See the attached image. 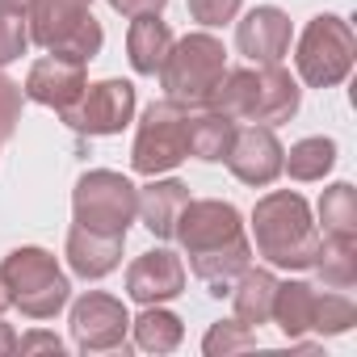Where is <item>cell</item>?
<instances>
[{
  "label": "cell",
  "mask_w": 357,
  "mask_h": 357,
  "mask_svg": "<svg viewBox=\"0 0 357 357\" xmlns=\"http://www.w3.org/2000/svg\"><path fill=\"white\" fill-rule=\"evenodd\" d=\"M172 236L181 240V248L190 252V269L211 286L215 298L231 294L236 278L252 261V244L244 240L240 211L231 202H219V198L185 202V211H181V219H176Z\"/></svg>",
  "instance_id": "6da1fadb"
},
{
  "label": "cell",
  "mask_w": 357,
  "mask_h": 357,
  "mask_svg": "<svg viewBox=\"0 0 357 357\" xmlns=\"http://www.w3.org/2000/svg\"><path fill=\"white\" fill-rule=\"evenodd\" d=\"M298 84L286 68L278 63H257V68H240V72H227L219 80V89L211 93L206 109H219L227 118H244V122H290L298 114Z\"/></svg>",
  "instance_id": "7a4b0ae2"
},
{
  "label": "cell",
  "mask_w": 357,
  "mask_h": 357,
  "mask_svg": "<svg viewBox=\"0 0 357 357\" xmlns=\"http://www.w3.org/2000/svg\"><path fill=\"white\" fill-rule=\"evenodd\" d=\"M252 236H257V252L282 269H311V261L319 252V231L311 223V206L290 190L265 194L257 202Z\"/></svg>",
  "instance_id": "3957f363"
},
{
  "label": "cell",
  "mask_w": 357,
  "mask_h": 357,
  "mask_svg": "<svg viewBox=\"0 0 357 357\" xmlns=\"http://www.w3.org/2000/svg\"><path fill=\"white\" fill-rule=\"evenodd\" d=\"M227 76V51L215 34H185L181 43H172L160 68L164 93L176 105H198L206 109L211 93L219 89V80Z\"/></svg>",
  "instance_id": "277c9868"
},
{
  "label": "cell",
  "mask_w": 357,
  "mask_h": 357,
  "mask_svg": "<svg viewBox=\"0 0 357 357\" xmlns=\"http://www.w3.org/2000/svg\"><path fill=\"white\" fill-rule=\"evenodd\" d=\"M93 0H34L26 9L30 17V43H38L51 55H68L76 63L97 59L105 34L101 22L89 13Z\"/></svg>",
  "instance_id": "5b68a950"
},
{
  "label": "cell",
  "mask_w": 357,
  "mask_h": 357,
  "mask_svg": "<svg viewBox=\"0 0 357 357\" xmlns=\"http://www.w3.org/2000/svg\"><path fill=\"white\" fill-rule=\"evenodd\" d=\"M0 286H5L9 303L22 307L30 319H51L55 311H63L72 294L63 269L47 248H13L0 261Z\"/></svg>",
  "instance_id": "8992f818"
},
{
  "label": "cell",
  "mask_w": 357,
  "mask_h": 357,
  "mask_svg": "<svg viewBox=\"0 0 357 357\" xmlns=\"http://www.w3.org/2000/svg\"><path fill=\"white\" fill-rule=\"evenodd\" d=\"M72 211H76V223L89 227V231L126 236V227H130L135 215H139V190L126 181L122 172L93 168V172H84L80 181H76Z\"/></svg>",
  "instance_id": "52a82bcc"
},
{
  "label": "cell",
  "mask_w": 357,
  "mask_h": 357,
  "mask_svg": "<svg viewBox=\"0 0 357 357\" xmlns=\"http://www.w3.org/2000/svg\"><path fill=\"white\" fill-rule=\"evenodd\" d=\"M353 55H357V38H353L349 22L336 17V13H319V17L307 22L294 63H298V76L311 89H332L349 76Z\"/></svg>",
  "instance_id": "ba28073f"
},
{
  "label": "cell",
  "mask_w": 357,
  "mask_h": 357,
  "mask_svg": "<svg viewBox=\"0 0 357 357\" xmlns=\"http://www.w3.org/2000/svg\"><path fill=\"white\" fill-rule=\"evenodd\" d=\"M185 122H190L185 105L151 101L143 109V122H139V135H135V147H130V168L143 172V176H160V172L176 168L190 155Z\"/></svg>",
  "instance_id": "9c48e42d"
},
{
  "label": "cell",
  "mask_w": 357,
  "mask_h": 357,
  "mask_svg": "<svg viewBox=\"0 0 357 357\" xmlns=\"http://www.w3.org/2000/svg\"><path fill=\"white\" fill-rule=\"evenodd\" d=\"M130 118H135V89L126 80L84 84L76 105L63 109V122L80 135H118Z\"/></svg>",
  "instance_id": "30bf717a"
},
{
  "label": "cell",
  "mask_w": 357,
  "mask_h": 357,
  "mask_svg": "<svg viewBox=\"0 0 357 357\" xmlns=\"http://www.w3.org/2000/svg\"><path fill=\"white\" fill-rule=\"evenodd\" d=\"M126 332H130V315L118 298L109 294H84L72 307V340L84 353H109V349H126Z\"/></svg>",
  "instance_id": "8fae6325"
},
{
  "label": "cell",
  "mask_w": 357,
  "mask_h": 357,
  "mask_svg": "<svg viewBox=\"0 0 357 357\" xmlns=\"http://www.w3.org/2000/svg\"><path fill=\"white\" fill-rule=\"evenodd\" d=\"M185 290V265L176 252L168 248H151L143 252L130 269H126V294L143 307H155V303H168Z\"/></svg>",
  "instance_id": "7c38bea8"
},
{
  "label": "cell",
  "mask_w": 357,
  "mask_h": 357,
  "mask_svg": "<svg viewBox=\"0 0 357 357\" xmlns=\"http://www.w3.org/2000/svg\"><path fill=\"white\" fill-rule=\"evenodd\" d=\"M282 155L286 151L269 126H248V130H236V143L227 151V168L244 185H269L282 172Z\"/></svg>",
  "instance_id": "4fadbf2b"
},
{
  "label": "cell",
  "mask_w": 357,
  "mask_h": 357,
  "mask_svg": "<svg viewBox=\"0 0 357 357\" xmlns=\"http://www.w3.org/2000/svg\"><path fill=\"white\" fill-rule=\"evenodd\" d=\"M80 93H84V63H76L68 55H47L26 76V97L47 109H59V114L68 105H76Z\"/></svg>",
  "instance_id": "5bb4252c"
},
{
  "label": "cell",
  "mask_w": 357,
  "mask_h": 357,
  "mask_svg": "<svg viewBox=\"0 0 357 357\" xmlns=\"http://www.w3.org/2000/svg\"><path fill=\"white\" fill-rule=\"evenodd\" d=\"M236 47L244 59L252 63H278L290 51V17L273 5L252 9L240 26H236Z\"/></svg>",
  "instance_id": "9a60e30c"
},
{
  "label": "cell",
  "mask_w": 357,
  "mask_h": 357,
  "mask_svg": "<svg viewBox=\"0 0 357 357\" xmlns=\"http://www.w3.org/2000/svg\"><path fill=\"white\" fill-rule=\"evenodd\" d=\"M122 240L126 236H101V231H89L76 223L68 231V265L80 278H105L122 261Z\"/></svg>",
  "instance_id": "2e32d148"
},
{
  "label": "cell",
  "mask_w": 357,
  "mask_h": 357,
  "mask_svg": "<svg viewBox=\"0 0 357 357\" xmlns=\"http://www.w3.org/2000/svg\"><path fill=\"white\" fill-rule=\"evenodd\" d=\"M190 202V185L181 181H151L147 190H139V215H143V227L155 236V240H168L176 231V219H181Z\"/></svg>",
  "instance_id": "e0dca14e"
},
{
  "label": "cell",
  "mask_w": 357,
  "mask_h": 357,
  "mask_svg": "<svg viewBox=\"0 0 357 357\" xmlns=\"http://www.w3.org/2000/svg\"><path fill=\"white\" fill-rule=\"evenodd\" d=\"M172 47V30L160 13H143L130 22V34H126V55H130V68L139 76H155L164 68V55Z\"/></svg>",
  "instance_id": "ac0fdd59"
},
{
  "label": "cell",
  "mask_w": 357,
  "mask_h": 357,
  "mask_svg": "<svg viewBox=\"0 0 357 357\" xmlns=\"http://www.w3.org/2000/svg\"><path fill=\"white\" fill-rule=\"evenodd\" d=\"M273 294H278V278L269 269H244L231 286V303H236V319L244 328H261L273 315Z\"/></svg>",
  "instance_id": "d6986e66"
},
{
  "label": "cell",
  "mask_w": 357,
  "mask_h": 357,
  "mask_svg": "<svg viewBox=\"0 0 357 357\" xmlns=\"http://www.w3.org/2000/svg\"><path fill=\"white\" fill-rule=\"evenodd\" d=\"M236 130H240L236 118H227V114H219V109H202L198 118L185 122L190 155H198V160H206V164L227 160V151H231V143H236Z\"/></svg>",
  "instance_id": "ffe728a7"
},
{
  "label": "cell",
  "mask_w": 357,
  "mask_h": 357,
  "mask_svg": "<svg viewBox=\"0 0 357 357\" xmlns=\"http://www.w3.org/2000/svg\"><path fill=\"white\" fill-rule=\"evenodd\" d=\"M315 286H307V282H278V294H273V315L269 319H278V328L290 336V340H298L303 332H311V319H315Z\"/></svg>",
  "instance_id": "44dd1931"
},
{
  "label": "cell",
  "mask_w": 357,
  "mask_h": 357,
  "mask_svg": "<svg viewBox=\"0 0 357 357\" xmlns=\"http://www.w3.org/2000/svg\"><path fill=\"white\" fill-rule=\"evenodd\" d=\"M319 219H324V236L328 240H357V190L349 181L324 190Z\"/></svg>",
  "instance_id": "7402d4cb"
},
{
  "label": "cell",
  "mask_w": 357,
  "mask_h": 357,
  "mask_svg": "<svg viewBox=\"0 0 357 357\" xmlns=\"http://www.w3.org/2000/svg\"><path fill=\"white\" fill-rule=\"evenodd\" d=\"M130 328H135V344L147 349V353H172L176 344H181V336H185L181 319H176L172 311H160V303L147 307L139 319H130Z\"/></svg>",
  "instance_id": "603a6c76"
},
{
  "label": "cell",
  "mask_w": 357,
  "mask_h": 357,
  "mask_svg": "<svg viewBox=\"0 0 357 357\" xmlns=\"http://www.w3.org/2000/svg\"><path fill=\"white\" fill-rule=\"evenodd\" d=\"M311 269H319L328 290H349L357 282V240H324Z\"/></svg>",
  "instance_id": "cb8c5ba5"
},
{
  "label": "cell",
  "mask_w": 357,
  "mask_h": 357,
  "mask_svg": "<svg viewBox=\"0 0 357 357\" xmlns=\"http://www.w3.org/2000/svg\"><path fill=\"white\" fill-rule=\"evenodd\" d=\"M336 164V143L332 139H303L290 147V155H282V168L294 181H324V172Z\"/></svg>",
  "instance_id": "d4e9b609"
},
{
  "label": "cell",
  "mask_w": 357,
  "mask_h": 357,
  "mask_svg": "<svg viewBox=\"0 0 357 357\" xmlns=\"http://www.w3.org/2000/svg\"><path fill=\"white\" fill-rule=\"evenodd\" d=\"M353 324H357V307H353V298H349L344 290L315 294V319H311V328H315L319 336H340V332H349Z\"/></svg>",
  "instance_id": "484cf974"
},
{
  "label": "cell",
  "mask_w": 357,
  "mask_h": 357,
  "mask_svg": "<svg viewBox=\"0 0 357 357\" xmlns=\"http://www.w3.org/2000/svg\"><path fill=\"white\" fill-rule=\"evenodd\" d=\"M26 47H30V17H26V9L0 0V68L22 59Z\"/></svg>",
  "instance_id": "4316f807"
},
{
  "label": "cell",
  "mask_w": 357,
  "mask_h": 357,
  "mask_svg": "<svg viewBox=\"0 0 357 357\" xmlns=\"http://www.w3.org/2000/svg\"><path fill=\"white\" fill-rule=\"evenodd\" d=\"M252 344H257V336H252V328H244L240 319H231V324H215V328L206 332V340H202V349H206L211 357L244 353V349H252Z\"/></svg>",
  "instance_id": "83f0119b"
},
{
  "label": "cell",
  "mask_w": 357,
  "mask_h": 357,
  "mask_svg": "<svg viewBox=\"0 0 357 357\" xmlns=\"http://www.w3.org/2000/svg\"><path fill=\"white\" fill-rule=\"evenodd\" d=\"M17 122H22V89L0 72V143L13 139Z\"/></svg>",
  "instance_id": "f1b7e54d"
},
{
  "label": "cell",
  "mask_w": 357,
  "mask_h": 357,
  "mask_svg": "<svg viewBox=\"0 0 357 357\" xmlns=\"http://www.w3.org/2000/svg\"><path fill=\"white\" fill-rule=\"evenodd\" d=\"M236 13H240V0H190V17L202 22L206 30L236 22Z\"/></svg>",
  "instance_id": "f546056e"
},
{
  "label": "cell",
  "mask_w": 357,
  "mask_h": 357,
  "mask_svg": "<svg viewBox=\"0 0 357 357\" xmlns=\"http://www.w3.org/2000/svg\"><path fill=\"white\" fill-rule=\"evenodd\" d=\"M17 349H22V353H59L63 340H59L55 332H30V336L17 340Z\"/></svg>",
  "instance_id": "4dcf8cb0"
},
{
  "label": "cell",
  "mask_w": 357,
  "mask_h": 357,
  "mask_svg": "<svg viewBox=\"0 0 357 357\" xmlns=\"http://www.w3.org/2000/svg\"><path fill=\"white\" fill-rule=\"evenodd\" d=\"M109 5H114L122 17H143V13H160L168 0H109Z\"/></svg>",
  "instance_id": "1f68e13d"
},
{
  "label": "cell",
  "mask_w": 357,
  "mask_h": 357,
  "mask_svg": "<svg viewBox=\"0 0 357 357\" xmlns=\"http://www.w3.org/2000/svg\"><path fill=\"white\" fill-rule=\"evenodd\" d=\"M17 349V336H13V328L9 324H0V353H13Z\"/></svg>",
  "instance_id": "d6a6232c"
},
{
  "label": "cell",
  "mask_w": 357,
  "mask_h": 357,
  "mask_svg": "<svg viewBox=\"0 0 357 357\" xmlns=\"http://www.w3.org/2000/svg\"><path fill=\"white\" fill-rule=\"evenodd\" d=\"M5 5H17V9H30V5H34V0H5Z\"/></svg>",
  "instance_id": "836d02e7"
},
{
  "label": "cell",
  "mask_w": 357,
  "mask_h": 357,
  "mask_svg": "<svg viewBox=\"0 0 357 357\" xmlns=\"http://www.w3.org/2000/svg\"><path fill=\"white\" fill-rule=\"evenodd\" d=\"M9 307V294H5V286H0V311H5Z\"/></svg>",
  "instance_id": "e575fe53"
}]
</instances>
